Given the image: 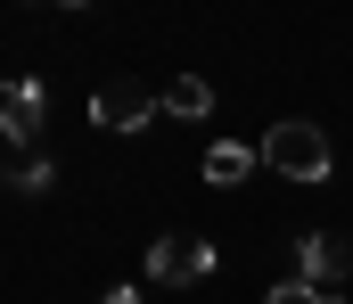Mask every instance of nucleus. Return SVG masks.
<instances>
[{
	"mask_svg": "<svg viewBox=\"0 0 353 304\" xmlns=\"http://www.w3.org/2000/svg\"><path fill=\"white\" fill-rule=\"evenodd\" d=\"M41 123H50V91H41L33 74H25V83H0V132H8L17 148H33Z\"/></svg>",
	"mask_w": 353,
	"mask_h": 304,
	"instance_id": "20e7f679",
	"label": "nucleus"
},
{
	"mask_svg": "<svg viewBox=\"0 0 353 304\" xmlns=\"http://www.w3.org/2000/svg\"><path fill=\"white\" fill-rule=\"evenodd\" d=\"M263 304H329V296H321V288H304V280H279Z\"/></svg>",
	"mask_w": 353,
	"mask_h": 304,
	"instance_id": "1a4fd4ad",
	"label": "nucleus"
},
{
	"mask_svg": "<svg viewBox=\"0 0 353 304\" xmlns=\"http://www.w3.org/2000/svg\"><path fill=\"white\" fill-rule=\"evenodd\" d=\"M107 304H140V288H107Z\"/></svg>",
	"mask_w": 353,
	"mask_h": 304,
	"instance_id": "9d476101",
	"label": "nucleus"
},
{
	"mask_svg": "<svg viewBox=\"0 0 353 304\" xmlns=\"http://www.w3.org/2000/svg\"><path fill=\"white\" fill-rule=\"evenodd\" d=\"M205 272H214V247H205V239H189V230L157 239V247H148V263H140V280H148V288H197Z\"/></svg>",
	"mask_w": 353,
	"mask_h": 304,
	"instance_id": "f03ea898",
	"label": "nucleus"
},
{
	"mask_svg": "<svg viewBox=\"0 0 353 304\" xmlns=\"http://www.w3.org/2000/svg\"><path fill=\"white\" fill-rule=\"evenodd\" d=\"M255 165H263V148H247V140H214V148H205V181H214V190L247 181Z\"/></svg>",
	"mask_w": 353,
	"mask_h": 304,
	"instance_id": "423d86ee",
	"label": "nucleus"
},
{
	"mask_svg": "<svg viewBox=\"0 0 353 304\" xmlns=\"http://www.w3.org/2000/svg\"><path fill=\"white\" fill-rule=\"evenodd\" d=\"M263 165L271 173H288V181H329V132L321 123H304V115H288V123H271L263 132Z\"/></svg>",
	"mask_w": 353,
	"mask_h": 304,
	"instance_id": "f257e3e1",
	"label": "nucleus"
},
{
	"mask_svg": "<svg viewBox=\"0 0 353 304\" xmlns=\"http://www.w3.org/2000/svg\"><path fill=\"white\" fill-rule=\"evenodd\" d=\"M157 115V91L148 83H107V91H90V123L99 132H140Z\"/></svg>",
	"mask_w": 353,
	"mask_h": 304,
	"instance_id": "39448f33",
	"label": "nucleus"
},
{
	"mask_svg": "<svg viewBox=\"0 0 353 304\" xmlns=\"http://www.w3.org/2000/svg\"><path fill=\"white\" fill-rule=\"evenodd\" d=\"M205 107H214V91H205V74H173V83H165V115H189V123H197Z\"/></svg>",
	"mask_w": 353,
	"mask_h": 304,
	"instance_id": "0eeeda50",
	"label": "nucleus"
},
{
	"mask_svg": "<svg viewBox=\"0 0 353 304\" xmlns=\"http://www.w3.org/2000/svg\"><path fill=\"white\" fill-rule=\"evenodd\" d=\"M296 280H304V288H321V296H337V288L353 280V239H337V230L296 239Z\"/></svg>",
	"mask_w": 353,
	"mask_h": 304,
	"instance_id": "7ed1b4c3",
	"label": "nucleus"
},
{
	"mask_svg": "<svg viewBox=\"0 0 353 304\" xmlns=\"http://www.w3.org/2000/svg\"><path fill=\"white\" fill-rule=\"evenodd\" d=\"M50 181H58V165H50V156H17V165H8V190H17V198H41Z\"/></svg>",
	"mask_w": 353,
	"mask_h": 304,
	"instance_id": "6e6552de",
	"label": "nucleus"
}]
</instances>
